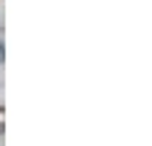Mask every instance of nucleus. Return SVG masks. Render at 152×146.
<instances>
[{
	"mask_svg": "<svg viewBox=\"0 0 152 146\" xmlns=\"http://www.w3.org/2000/svg\"><path fill=\"white\" fill-rule=\"evenodd\" d=\"M3 133H6V108L0 106V135H3Z\"/></svg>",
	"mask_w": 152,
	"mask_h": 146,
	"instance_id": "nucleus-1",
	"label": "nucleus"
},
{
	"mask_svg": "<svg viewBox=\"0 0 152 146\" xmlns=\"http://www.w3.org/2000/svg\"><path fill=\"white\" fill-rule=\"evenodd\" d=\"M6 60V46H3V41H0V62Z\"/></svg>",
	"mask_w": 152,
	"mask_h": 146,
	"instance_id": "nucleus-2",
	"label": "nucleus"
}]
</instances>
